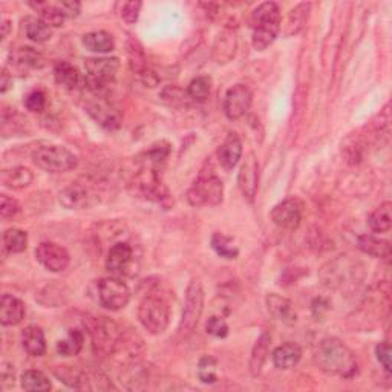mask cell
<instances>
[{"label":"cell","instance_id":"e575fe53","mask_svg":"<svg viewBox=\"0 0 392 392\" xmlns=\"http://www.w3.org/2000/svg\"><path fill=\"white\" fill-rule=\"evenodd\" d=\"M4 245L9 253H23L28 247V235L21 228H8L4 233Z\"/></svg>","mask_w":392,"mask_h":392},{"label":"cell","instance_id":"60d3db41","mask_svg":"<svg viewBox=\"0 0 392 392\" xmlns=\"http://www.w3.org/2000/svg\"><path fill=\"white\" fill-rule=\"evenodd\" d=\"M55 376L60 379V381H63L65 385H68L69 388H75V389H84L88 388V380H84L83 372L75 371L69 366H63L62 371H55Z\"/></svg>","mask_w":392,"mask_h":392},{"label":"cell","instance_id":"ab89813d","mask_svg":"<svg viewBox=\"0 0 392 392\" xmlns=\"http://www.w3.org/2000/svg\"><path fill=\"white\" fill-rule=\"evenodd\" d=\"M198 379L206 385H213L218 380V362L212 356H204L198 363Z\"/></svg>","mask_w":392,"mask_h":392},{"label":"cell","instance_id":"f546056e","mask_svg":"<svg viewBox=\"0 0 392 392\" xmlns=\"http://www.w3.org/2000/svg\"><path fill=\"white\" fill-rule=\"evenodd\" d=\"M31 8H34L40 16V21H43L47 26L51 28H60L65 22V14L60 9L59 4H50V2H31Z\"/></svg>","mask_w":392,"mask_h":392},{"label":"cell","instance_id":"9a60e30c","mask_svg":"<svg viewBox=\"0 0 392 392\" xmlns=\"http://www.w3.org/2000/svg\"><path fill=\"white\" fill-rule=\"evenodd\" d=\"M237 186L242 196L253 203L257 194V187H259V166H257V159L253 152L245 157L244 164L239 169Z\"/></svg>","mask_w":392,"mask_h":392},{"label":"cell","instance_id":"277c9868","mask_svg":"<svg viewBox=\"0 0 392 392\" xmlns=\"http://www.w3.org/2000/svg\"><path fill=\"white\" fill-rule=\"evenodd\" d=\"M33 161L37 167L50 174H65L79 166V158L71 150L55 145L37 147L33 154Z\"/></svg>","mask_w":392,"mask_h":392},{"label":"cell","instance_id":"e0dca14e","mask_svg":"<svg viewBox=\"0 0 392 392\" xmlns=\"http://www.w3.org/2000/svg\"><path fill=\"white\" fill-rule=\"evenodd\" d=\"M60 204L66 208L79 210L89 208L99 203L97 195H95L89 187L82 184H71L60 192Z\"/></svg>","mask_w":392,"mask_h":392},{"label":"cell","instance_id":"9c48e42d","mask_svg":"<svg viewBox=\"0 0 392 392\" xmlns=\"http://www.w3.org/2000/svg\"><path fill=\"white\" fill-rule=\"evenodd\" d=\"M99 302L109 311L123 310L130 301V289L118 276L103 277L97 284Z\"/></svg>","mask_w":392,"mask_h":392},{"label":"cell","instance_id":"ba28073f","mask_svg":"<svg viewBox=\"0 0 392 392\" xmlns=\"http://www.w3.org/2000/svg\"><path fill=\"white\" fill-rule=\"evenodd\" d=\"M138 320L149 334H154V336L162 334L167 330L170 320L167 303L157 296H147L138 307Z\"/></svg>","mask_w":392,"mask_h":392},{"label":"cell","instance_id":"d4e9b609","mask_svg":"<svg viewBox=\"0 0 392 392\" xmlns=\"http://www.w3.org/2000/svg\"><path fill=\"white\" fill-rule=\"evenodd\" d=\"M359 250L377 259L388 261L391 257V242L386 239H380L371 235H362L357 239Z\"/></svg>","mask_w":392,"mask_h":392},{"label":"cell","instance_id":"484cf974","mask_svg":"<svg viewBox=\"0 0 392 392\" xmlns=\"http://www.w3.org/2000/svg\"><path fill=\"white\" fill-rule=\"evenodd\" d=\"M270 345H271V336L269 332H262L259 337H257L254 347L252 349L250 363H248V368H250L252 376H259L261 371L265 365L267 359H269L270 354Z\"/></svg>","mask_w":392,"mask_h":392},{"label":"cell","instance_id":"7402d4cb","mask_svg":"<svg viewBox=\"0 0 392 392\" xmlns=\"http://www.w3.org/2000/svg\"><path fill=\"white\" fill-rule=\"evenodd\" d=\"M302 359V349L298 345V343H284V345L277 347L273 354H271V360L273 365L277 369H291L294 368Z\"/></svg>","mask_w":392,"mask_h":392},{"label":"cell","instance_id":"7a4b0ae2","mask_svg":"<svg viewBox=\"0 0 392 392\" xmlns=\"http://www.w3.org/2000/svg\"><path fill=\"white\" fill-rule=\"evenodd\" d=\"M282 30L281 8L274 2H264L252 14V42L256 51H264Z\"/></svg>","mask_w":392,"mask_h":392},{"label":"cell","instance_id":"5bb4252c","mask_svg":"<svg viewBox=\"0 0 392 392\" xmlns=\"http://www.w3.org/2000/svg\"><path fill=\"white\" fill-rule=\"evenodd\" d=\"M253 94L245 84H235L224 97V113L228 120H239L250 111Z\"/></svg>","mask_w":392,"mask_h":392},{"label":"cell","instance_id":"d6a6232c","mask_svg":"<svg viewBox=\"0 0 392 392\" xmlns=\"http://www.w3.org/2000/svg\"><path fill=\"white\" fill-rule=\"evenodd\" d=\"M170 155V146L166 141H159L157 145L152 146L147 152L142 154V166L157 169L158 166L164 164L166 159Z\"/></svg>","mask_w":392,"mask_h":392},{"label":"cell","instance_id":"52a82bcc","mask_svg":"<svg viewBox=\"0 0 392 392\" xmlns=\"http://www.w3.org/2000/svg\"><path fill=\"white\" fill-rule=\"evenodd\" d=\"M204 311V289L199 279L189 282L184 294V307L181 314L178 331L183 336H189L198 327V322Z\"/></svg>","mask_w":392,"mask_h":392},{"label":"cell","instance_id":"30bf717a","mask_svg":"<svg viewBox=\"0 0 392 392\" xmlns=\"http://www.w3.org/2000/svg\"><path fill=\"white\" fill-rule=\"evenodd\" d=\"M129 189L135 196L146 201H155V203H161L162 199H166L169 196L167 189L162 184L157 169L145 166H142L138 174L133 177Z\"/></svg>","mask_w":392,"mask_h":392},{"label":"cell","instance_id":"f907efd6","mask_svg":"<svg viewBox=\"0 0 392 392\" xmlns=\"http://www.w3.org/2000/svg\"><path fill=\"white\" fill-rule=\"evenodd\" d=\"M13 86V79H9L8 72L4 69L2 71V82H0V91H2V94H5L9 88Z\"/></svg>","mask_w":392,"mask_h":392},{"label":"cell","instance_id":"f6af8a7d","mask_svg":"<svg viewBox=\"0 0 392 392\" xmlns=\"http://www.w3.org/2000/svg\"><path fill=\"white\" fill-rule=\"evenodd\" d=\"M18 212H21V204L14 198H9L6 195L0 196V215H2V219H11Z\"/></svg>","mask_w":392,"mask_h":392},{"label":"cell","instance_id":"681fc988","mask_svg":"<svg viewBox=\"0 0 392 392\" xmlns=\"http://www.w3.org/2000/svg\"><path fill=\"white\" fill-rule=\"evenodd\" d=\"M14 366L9 365V363H2V386L9 388L14 386Z\"/></svg>","mask_w":392,"mask_h":392},{"label":"cell","instance_id":"44dd1931","mask_svg":"<svg viewBox=\"0 0 392 392\" xmlns=\"http://www.w3.org/2000/svg\"><path fill=\"white\" fill-rule=\"evenodd\" d=\"M265 303H267V310H269V313L274 319L281 320L286 325H293L296 323V320H298V315H296L291 301L284 298V296L270 293L265 298Z\"/></svg>","mask_w":392,"mask_h":392},{"label":"cell","instance_id":"2e32d148","mask_svg":"<svg viewBox=\"0 0 392 392\" xmlns=\"http://www.w3.org/2000/svg\"><path fill=\"white\" fill-rule=\"evenodd\" d=\"M133 248L128 242H117L109 248L106 257V269L112 276L132 274Z\"/></svg>","mask_w":392,"mask_h":392},{"label":"cell","instance_id":"7dc6e473","mask_svg":"<svg viewBox=\"0 0 392 392\" xmlns=\"http://www.w3.org/2000/svg\"><path fill=\"white\" fill-rule=\"evenodd\" d=\"M376 356H377V360L380 362V365L383 366V369L388 372V374H391V348L388 345V342H380L379 345L376 347Z\"/></svg>","mask_w":392,"mask_h":392},{"label":"cell","instance_id":"4fadbf2b","mask_svg":"<svg viewBox=\"0 0 392 392\" xmlns=\"http://www.w3.org/2000/svg\"><path fill=\"white\" fill-rule=\"evenodd\" d=\"M35 257L47 271L52 273L65 271L71 262L69 253L62 245L51 241H45L37 245Z\"/></svg>","mask_w":392,"mask_h":392},{"label":"cell","instance_id":"8fae6325","mask_svg":"<svg viewBox=\"0 0 392 392\" xmlns=\"http://www.w3.org/2000/svg\"><path fill=\"white\" fill-rule=\"evenodd\" d=\"M91 336L95 351L112 354L120 345L121 330L117 323L108 320L106 318H100L94 322Z\"/></svg>","mask_w":392,"mask_h":392},{"label":"cell","instance_id":"d6986e66","mask_svg":"<svg viewBox=\"0 0 392 392\" xmlns=\"http://www.w3.org/2000/svg\"><path fill=\"white\" fill-rule=\"evenodd\" d=\"M242 152L244 146L241 138H239L236 133H230L218 150V159L225 170H232L239 164V161H241Z\"/></svg>","mask_w":392,"mask_h":392},{"label":"cell","instance_id":"ee69618b","mask_svg":"<svg viewBox=\"0 0 392 392\" xmlns=\"http://www.w3.org/2000/svg\"><path fill=\"white\" fill-rule=\"evenodd\" d=\"M221 39H218L216 45H215V51H219L223 47L221 55H219L218 63H224V52L227 51L228 59H232L235 55V47H236V42H235V35H219Z\"/></svg>","mask_w":392,"mask_h":392},{"label":"cell","instance_id":"7c38bea8","mask_svg":"<svg viewBox=\"0 0 392 392\" xmlns=\"http://www.w3.org/2000/svg\"><path fill=\"white\" fill-rule=\"evenodd\" d=\"M271 221L282 230H296L302 223L303 203L299 198H286L273 207Z\"/></svg>","mask_w":392,"mask_h":392},{"label":"cell","instance_id":"cb8c5ba5","mask_svg":"<svg viewBox=\"0 0 392 392\" xmlns=\"http://www.w3.org/2000/svg\"><path fill=\"white\" fill-rule=\"evenodd\" d=\"M22 345L25 351L33 357H42L46 352V337L45 332L37 325H30L22 331Z\"/></svg>","mask_w":392,"mask_h":392},{"label":"cell","instance_id":"74e56055","mask_svg":"<svg viewBox=\"0 0 392 392\" xmlns=\"http://www.w3.org/2000/svg\"><path fill=\"white\" fill-rule=\"evenodd\" d=\"M16 59L22 66H28V68L40 69L45 66V57L39 51H35L34 47H30V46L18 47L16 52Z\"/></svg>","mask_w":392,"mask_h":392},{"label":"cell","instance_id":"d590c367","mask_svg":"<svg viewBox=\"0 0 392 392\" xmlns=\"http://www.w3.org/2000/svg\"><path fill=\"white\" fill-rule=\"evenodd\" d=\"M308 11H310V4H299L294 9H291V13L289 16V21H286V25H285L286 26V30H285L286 35L298 34L302 30L303 25H305V21H307Z\"/></svg>","mask_w":392,"mask_h":392},{"label":"cell","instance_id":"836d02e7","mask_svg":"<svg viewBox=\"0 0 392 392\" xmlns=\"http://www.w3.org/2000/svg\"><path fill=\"white\" fill-rule=\"evenodd\" d=\"M21 385L25 391H50L52 388L51 380L37 369L25 371L21 377Z\"/></svg>","mask_w":392,"mask_h":392},{"label":"cell","instance_id":"3957f363","mask_svg":"<svg viewBox=\"0 0 392 392\" xmlns=\"http://www.w3.org/2000/svg\"><path fill=\"white\" fill-rule=\"evenodd\" d=\"M362 264L349 256H339L325 264L319 276L325 286L331 290H348L357 286L363 277Z\"/></svg>","mask_w":392,"mask_h":392},{"label":"cell","instance_id":"83f0119b","mask_svg":"<svg viewBox=\"0 0 392 392\" xmlns=\"http://www.w3.org/2000/svg\"><path fill=\"white\" fill-rule=\"evenodd\" d=\"M392 204L391 201L380 204L368 218V225L374 233H388L392 227Z\"/></svg>","mask_w":392,"mask_h":392},{"label":"cell","instance_id":"4dcf8cb0","mask_svg":"<svg viewBox=\"0 0 392 392\" xmlns=\"http://www.w3.org/2000/svg\"><path fill=\"white\" fill-rule=\"evenodd\" d=\"M83 345H84L83 331L71 330L68 332V336L57 343V352L63 357H72V356H77V354L83 349Z\"/></svg>","mask_w":392,"mask_h":392},{"label":"cell","instance_id":"ac0fdd59","mask_svg":"<svg viewBox=\"0 0 392 392\" xmlns=\"http://www.w3.org/2000/svg\"><path fill=\"white\" fill-rule=\"evenodd\" d=\"M86 112L97 121L101 128L108 130H116L121 126L120 113L113 109L106 101H92L86 106Z\"/></svg>","mask_w":392,"mask_h":392},{"label":"cell","instance_id":"ffe728a7","mask_svg":"<svg viewBox=\"0 0 392 392\" xmlns=\"http://www.w3.org/2000/svg\"><path fill=\"white\" fill-rule=\"evenodd\" d=\"M25 303L14 296L4 294L0 302V323L4 327H16L25 319Z\"/></svg>","mask_w":392,"mask_h":392},{"label":"cell","instance_id":"4316f807","mask_svg":"<svg viewBox=\"0 0 392 392\" xmlns=\"http://www.w3.org/2000/svg\"><path fill=\"white\" fill-rule=\"evenodd\" d=\"M83 46L91 52L108 54L116 50V40L106 31H94L83 35Z\"/></svg>","mask_w":392,"mask_h":392},{"label":"cell","instance_id":"f35d334b","mask_svg":"<svg viewBox=\"0 0 392 392\" xmlns=\"http://www.w3.org/2000/svg\"><path fill=\"white\" fill-rule=\"evenodd\" d=\"M210 91H212V80L206 77V75H199V77L190 82L187 88V95L189 99H192L195 101H204L208 99Z\"/></svg>","mask_w":392,"mask_h":392},{"label":"cell","instance_id":"1f68e13d","mask_svg":"<svg viewBox=\"0 0 392 392\" xmlns=\"http://www.w3.org/2000/svg\"><path fill=\"white\" fill-rule=\"evenodd\" d=\"M210 244H212V248L215 250V253L218 256L224 257V259L233 261L239 256V248L235 245V241L230 236H227L224 233H215L212 236V241H210Z\"/></svg>","mask_w":392,"mask_h":392},{"label":"cell","instance_id":"816d5d0a","mask_svg":"<svg viewBox=\"0 0 392 392\" xmlns=\"http://www.w3.org/2000/svg\"><path fill=\"white\" fill-rule=\"evenodd\" d=\"M9 34V21L2 22V39H6Z\"/></svg>","mask_w":392,"mask_h":392},{"label":"cell","instance_id":"5b68a950","mask_svg":"<svg viewBox=\"0 0 392 392\" xmlns=\"http://www.w3.org/2000/svg\"><path fill=\"white\" fill-rule=\"evenodd\" d=\"M84 86L94 92L106 89L116 80L120 69L117 57H94L84 62Z\"/></svg>","mask_w":392,"mask_h":392},{"label":"cell","instance_id":"6da1fadb","mask_svg":"<svg viewBox=\"0 0 392 392\" xmlns=\"http://www.w3.org/2000/svg\"><path fill=\"white\" fill-rule=\"evenodd\" d=\"M314 360L323 372L331 376L351 379L359 371L356 354L337 337L320 340L314 352Z\"/></svg>","mask_w":392,"mask_h":392},{"label":"cell","instance_id":"c3c4849f","mask_svg":"<svg viewBox=\"0 0 392 392\" xmlns=\"http://www.w3.org/2000/svg\"><path fill=\"white\" fill-rule=\"evenodd\" d=\"M59 6L63 11L65 17H68V18L77 17L82 11V4L80 2H62V4H59Z\"/></svg>","mask_w":392,"mask_h":392},{"label":"cell","instance_id":"b9f144b4","mask_svg":"<svg viewBox=\"0 0 392 392\" xmlns=\"http://www.w3.org/2000/svg\"><path fill=\"white\" fill-rule=\"evenodd\" d=\"M206 331L210 336H213L216 339H225L228 336V323L219 318V315H212V318H208V320L206 322Z\"/></svg>","mask_w":392,"mask_h":392},{"label":"cell","instance_id":"603a6c76","mask_svg":"<svg viewBox=\"0 0 392 392\" xmlns=\"http://www.w3.org/2000/svg\"><path fill=\"white\" fill-rule=\"evenodd\" d=\"M54 77L57 83L68 91H75L84 84V77L80 71L68 62H59L54 66Z\"/></svg>","mask_w":392,"mask_h":392},{"label":"cell","instance_id":"8d00e7d4","mask_svg":"<svg viewBox=\"0 0 392 392\" xmlns=\"http://www.w3.org/2000/svg\"><path fill=\"white\" fill-rule=\"evenodd\" d=\"M26 37L35 43H45L51 40L52 28L47 26L40 18H31L26 25Z\"/></svg>","mask_w":392,"mask_h":392},{"label":"cell","instance_id":"bcb514c9","mask_svg":"<svg viewBox=\"0 0 392 392\" xmlns=\"http://www.w3.org/2000/svg\"><path fill=\"white\" fill-rule=\"evenodd\" d=\"M141 6H142L141 2H126V4H123L121 5V17H123V21L126 22V23H129V25L135 23L138 21Z\"/></svg>","mask_w":392,"mask_h":392},{"label":"cell","instance_id":"8992f818","mask_svg":"<svg viewBox=\"0 0 392 392\" xmlns=\"http://www.w3.org/2000/svg\"><path fill=\"white\" fill-rule=\"evenodd\" d=\"M224 184L215 174H201L187 190V203L194 207L218 206L223 203Z\"/></svg>","mask_w":392,"mask_h":392},{"label":"cell","instance_id":"7bdbcfd3","mask_svg":"<svg viewBox=\"0 0 392 392\" xmlns=\"http://www.w3.org/2000/svg\"><path fill=\"white\" fill-rule=\"evenodd\" d=\"M25 108L34 112V113H40L46 108V95L42 91H33L26 95L25 99Z\"/></svg>","mask_w":392,"mask_h":392},{"label":"cell","instance_id":"f1b7e54d","mask_svg":"<svg viewBox=\"0 0 392 392\" xmlns=\"http://www.w3.org/2000/svg\"><path fill=\"white\" fill-rule=\"evenodd\" d=\"M33 181L34 175L28 167H14L2 172V183L8 189L22 190L28 186H31Z\"/></svg>","mask_w":392,"mask_h":392}]
</instances>
